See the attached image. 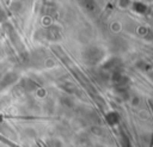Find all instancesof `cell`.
<instances>
[{
  "label": "cell",
  "mask_w": 153,
  "mask_h": 147,
  "mask_svg": "<svg viewBox=\"0 0 153 147\" xmlns=\"http://www.w3.org/2000/svg\"><path fill=\"white\" fill-rule=\"evenodd\" d=\"M16 79V76H13L12 74H7L4 79H2V81H1V87H4V86H7V85H10L13 80Z\"/></svg>",
  "instance_id": "cell-1"
}]
</instances>
